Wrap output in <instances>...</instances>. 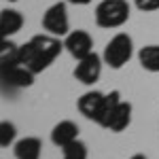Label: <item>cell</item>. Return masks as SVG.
<instances>
[{
	"label": "cell",
	"instance_id": "cell-1",
	"mask_svg": "<svg viewBox=\"0 0 159 159\" xmlns=\"http://www.w3.org/2000/svg\"><path fill=\"white\" fill-rule=\"evenodd\" d=\"M64 43L53 34H36L32 36L25 45L19 47V61L25 68H30L34 74L47 70L55 57L61 53Z\"/></svg>",
	"mask_w": 159,
	"mask_h": 159
},
{
	"label": "cell",
	"instance_id": "cell-2",
	"mask_svg": "<svg viewBox=\"0 0 159 159\" xmlns=\"http://www.w3.org/2000/svg\"><path fill=\"white\" fill-rule=\"evenodd\" d=\"M129 19V2L127 0H102L96 7V24L100 28H121Z\"/></svg>",
	"mask_w": 159,
	"mask_h": 159
},
{
	"label": "cell",
	"instance_id": "cell-3",
	"mask_svg": "<svg viewBox=\"0 0 159 159\" xmlns=\"http://www.w3.org/2000/svg\"><path fill=\"white\" fill-rule=\"evenodd\" d=\"M132 55H134V40H132L129 34H125V32L115 34L108 40V45L104 47V53H102L104 64L110 66V68H115V70L123 68L127 61L132 60Z\"/></svg>",
	"mask_w": 159,
	"mask_h": 159
},
{
	"label": "cell",
	"instance_id": "cell-4",
	"mask_svg": "<svg viewBox=\"0 0 159 159\" xmlns=\"http://www.w3.org/2000/svg\"><path fill=\"white\" fill-rule=\"evenodd\" d=\"M43 28L47 30V34L53 36H66L70 32V19H68V9L66 2H55L43 15Z\"/></svg>",
	"mask_w": 159,
	"mask_h": 159
},
{
	"label": "cell",
	"instance_id": "cell-5",
	"mask_svg": "<svg viewBox=\"0 0 159 159\" xmlns=\"http://www.w3.org/2000/svg\"><path fill=\"white\" fill-rule=\"evenodd\" d=\"M102 64H104V57H100L98 53H89L83 60H76V66H74V79L83 85H93L102 74Z\"/></svg>",
	"mask_w": 159,
	"mask_h": 159
},
{
	"label": "cell",
	"instance_id": "cell-6",
	"mask_svg": "<svg viewBox=\"0 0 159 159\" xmlns=\"http://www.w3.org/2000/svg\"><path fill=\"white\" fill-rule=\"evenodd\" d=\"M64 49L74 60H83L89 53H93V38L87 30H72L64 36Z\"/></svg>",
	"mask_w": 159,
	"mask_h": 159
},
{
	"label": "cell",
	"instance_id": "cell-7",
	"mask_svg": "<svg viewBox=\"0 0 159 159\" xmlns=\"http://www.w3.org/2000/svg\"><path fill=\"white\" fill-rule=\"evenodd\" d=\"M104 104H106V93H102V91H87L83 93L79 102H76V108L79 112L89 119V121H100V117H102V110H104Z\"/></svg>",
	"mask_w": 159,
	"mask_h": 159
},
{
	"label": "cell",
	"instance_id": "cell-8",
	"mask_svg": "<svg viewBox=\"0 0 159 159\" xmlns=\"http://www.w3.org/2000/svg\"><path fill=\"white\" fill-rule=\"evenodd\" d=\"M2 70V81L9 83L11 87H30L34 83V76L30 68H25L24 64H15V66H7V68H0Z\"/></svg>",
	"mask_w": 159,
	"mask_h": 159
},
{
	"label": "cell",
	"instance_id": "cell-9",
	"mask_svg": "<svg viewBox=\"0 0 159 159\" xmlns=\"http://www.w3.org/2000/svg\"><path fill=\"white\" fill-rule=\"evenodd\" d=\"M74 140H79V125L74 121H60L53 129H51V142L55 147L64 148L66 144H70Z\"/></svg>",
	"mask_w": 159,
	"mask_h": 159
},
{
	"label": "cell",
	"instance_id": "cell-10",
	"mask_svg": "<svg viewBox=\"0 0 159 159\" xmlns=\"http://www.w3.org/2000/svg\"><path fill=\"white\" fill-rule=\"evenodd\" d=\"M129 123H132V104L121 100L119 106L112 110V115H110V119L106 121L104 129H110V132H123V129L129 127Z\"/></svg>",
	"mask_w": 159,
	"mask_h": 159
},
{
	"label": "cell",
	"instance_id": "cell-11",
	"mask_svg": "<svg viewBox=\"0 0 159 159\" xmlns=\"http://www.w3.org/2000/svg\"><path fill=\"white\" fill-rule=\"evenodd\" d=\"M13 153H15V159H40L43 142L36 136H25V138L15 142Z\"/></svg>",
	"mask_w": 159,
	"mask_h": 159
},
{
	"label": "cell",
	"instance_id": "cell-12",
	"mask_svg": "<svg viewBox=\"0 0 159 159\" xmlns=\"http://www.w3.org/2000/svg\"><path fill=\"white\" fill-rule=\"evenodd\" d=\"M24 25V15L15 9H2L0 13V36L9 38L13 34H17Z\"/></svg>",
	"mask_w": 159,
	"mask_h": 159
},
{
	"label": "cell",
	"instance_id": "cell-13",
	"mask_svg": "<svg viewBox=\"0 0 159 159\" xmlns=\"http://www.w3.org/2000/svg\"><path fill=\"white\" fill-rule=\"evenodd\" d=\"M138 61L148 72H159V45H147L138 51Z\"/></svg>",
	"mask_w": 159,
	"mask_h": 159
},
{
	"label": "cell",
	"instance_id": "cell-14",
	"mask_svg": "<svg viewBox=\"0 0 159 159\" xmlns=\"http://www.w3.org/2000/svg\"><path fill=\"white\" fill-rule=\"evenodd\" d=\"M15 64H21L19 61V47L11 43L9 38H2L0 40V68L15 66Z\"/></svg>",
	"mask_w": 159,
	"mask_h": 159
},
{
	"label": "cell",
	"instance_id": "cell-15",
	"mask_svg": "<svg viewBox=\"0 0 159 159\" xmlns=\"http://www.w3.org/2000/svg\"><path fill=\"white\" fill-rule=\"evenodd\" d=\"M119 102H121V93L117 91V89H112L110 93H106V104H104V110H102V117H100L98 125L100 127H104L106 121L110 119V115H112V110L119 106Z\"/></svg>",
	"mask_w": 159,
	"mask_h": 159
},
{
	"label": "cell",
	"instance_id": "cell-16",
	"mask_svg": "<svg viewBox=\"0 0 159 159\" xmlns=\"http://www.w3.org/2000/svg\"><path fill=\"white\" fill-rule=\"evenodd\" d=\"M61 153H64V159H87V147L81 140H74L70 144H66L61 148Z\"/></svg>",
	"mask_w": 159,
	"mask_h": 159
},
{
	"label": "cell",
	"instance_id": "cell-17",
	"mask_svg": "<svg viewBox=\"0 0 159 159\" xmlns=\"http://www.w3.org/2000/svg\"><path fill=\"white\" fill-rule=\"evenodd\" d=\"M17 138V127L9 121H2L0 123V147H11Z\"/></svg>",
	"mask_w": 159,
	"mask_h": 159
},
{
	"label": "cell",
	"instance_id": "cell-18",
	"mask_svg": "<svg viewBox=\"0 0 159 159\" xmlns=\"http://www.w3.org/2000/svg\"><path fill=\"white\" fill-rule=\"evenodd\" d=\"M134 4L142 13H153L159 9V0H134Z\"/></svg>",
	"mask_w": 159,
	"mask_h": 159
},
{
	"label": "cell",
	"instance_id": "cell-19",
	"mask_svg": "<svg viewBox=\"0 0 159 159\" xmlns=\"http://www.w3.org/2000/svg\"><path fill=\"white\" fill-rule=\"evenodd\" d=\"M70 4H79V7H85V4H89L91 0H68Z\"/></svg>",
	"mask_w": 159,
	"mask_h": 159
},
{
	"label": "cell",
	"instance_id": "cell-20",
	"mask_svg": "<svg viewBox=\"0 0 159 159\" xmlns=\"http://www.w3.org/2000/svg\"><path fill=\"white\" fill-rule=\"evenodd\" d=\"M129 159H148L147 155H142V153H136V155H132Z\"/></svg>",
	"mask_w": 159,
	"mask_h": 159
},
{
	"label": "cell",
	"instance_id": "cell-21",
	"mask_svg": "<svg viewBox=\"0 0 159 159\" xmlns=\"http://www.w3.org/2000/svg\"><path fill=\"white\" fill-rule=\"evenodd\" d=\"M9 2H17V0H9Z\"/></svg>",
	"mask_w": 159,
	"mask_h": 159
}]
</instances>
